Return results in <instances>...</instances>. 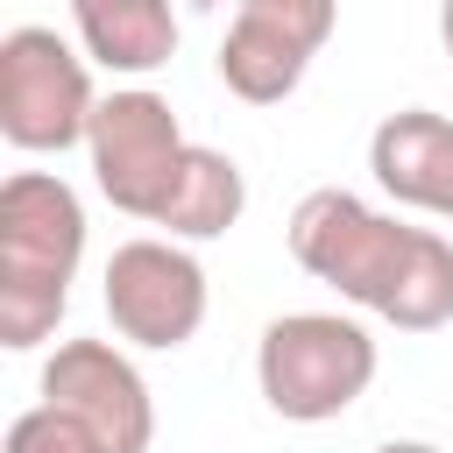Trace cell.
I'll use <instances>...</instances> for the list:
<instances>
[{
  "mask_svg": "<svg viewBox=\"0 0 453 453\" xmlns=\"http://www.w3.org/2000/svg\"><path fill=\"white\" fill-rule=\"evenodd\" d=\"M85 156H92V184L113 212L127 219H149L163 226L177 184H184V163H191V142L170 113L163 92L149 85H120L99 99L92 113V134H85Z\"/></svg>",
  "mask_w": 453,
  "mask_h": 453,
  "instance_id": "cell-5",
  "label": "cell"
},
{
  "mask_svg": "<svg viewBox=\"0 0 453 453\" xmlns=\"http://www.w3.org/2000/svg\"><path fill=\"white\" fill-rule=\"evenodd\" d=\"M71 35L113 78H149L177 57V14L163 0H71Z\"/></svg>",
  "mask_w": 453,
  "mask_h": 453,
  "instance_id": "cell-10",
  "label": "cell"
},
{
  "mask_svg": "<svg viewBox=\"0 0 453 453\" xmlns=\"http://www.w3.org/2000/svg\"><path fill=\"white\" fill-rule=\"evenodd\" d=\"M368 170L375 184L432 219H453V120L432 106H396L368 134Z\"/></svg>",
  "mask_w": 453,
  "mask_h": 453,
  "instance_id": "cell-9",
  "label": "cell"
},
{
  "mask_svg": "<svg viewBox=\"0 0 453 453\" xmlns=\"http://www.w3.org/2000/svg\"><path fill=\"white\" fill-rule=\"evenodd\" d=\"M99 297H106V319L127 347H149V354H177L198 340L205 311H212V290H205V262L184 248V241H163V234H134L106 255V276H99Z\"/></svg>",
  "mask_w": 453,
  "mask_h": 453,
  "instance_id": "cell-6",
  "label": "cell"
},
{
  "mask_svg": "<svg viewBox=\"0 0 453 453\" xmlns=\"http://www.w3.org/2000/svg\"><path fill=\"white\" fill-rule=\"evenodd\" d=\"M283 241L304 276H319L347 304L389 319L396 333L453 326V241L439 226H411L340 184H319L297 198Z\"/></svg>",
  "mask_w": 453,
  "mask_h": 453,
  "instance_id": "cell-1",
  "label": "cell"
},
{
  "mask_svg": "<svg viewBox=\"0 0 453 453\" xmlns=\"http://www.w3.org/2000/svg\"><path fill=\"white\" fill-rule=\"evenodd\" d=\"M382 354H375V333L347 311H283L262 326L255 340V382H262V403L290 425H333L347 418L368 382H375Z\"/></svg>",
  "mask_w": 453,
  "mask_h": 453,
  "instance_id": "cell-3",
  "label": "cell"
},
{
  "mask_svg": "<svg viewBox=\"0 0 453 453\" xmlns=\"http://www.w3.org/2000/svg\"><path fill=\"white\" fill-rule=\"evenodd\" d=\"M439 42H446V57H453V0L439 7Z\"/></svg>",
  "mask_w": 453,
  "mask_h": 453,
  "instance_id": "cell-14",
  "label": "cell"
},
{
  "mask_svg": "<svg viewBox=\"0 0 453 453\" xmlns=\"http://www.w3.org/2000/svg\"><path fill=\"white\" fill-rule=\"evenodd\" d=\"M368 453H446V446H432V439H382V446H368Z\"/></svg>",
  "mask_w": 453,
  "mask_h": 453,
  "instance_id": "cell-13",
  "label": "cell"
},
{
  "mask_svg": "<svg viewBox=\"0 0 453 453\" xmlns=\"http://www.w3.org/2000/svg\"><path fill=\"white\" fill-rule=\"evenodd\" d=\"M42 403L71 418L99 453H149L156 439V396L113 340H57L42 361Z\"/></svg>",
  "mask_w": 453,
  "mask_h": 453,
  "instance_id": "cell-7",
  "label": "cell"
},
{
  "mask_svg": "<svg viewBox=\"0 0 453 453\" xmlns=\"http://www.w3.org/2000/svg\"><path fill=\"white\" fill-rule=\"evenodd\" d=\"M248 212V177L226 149H205L191 142V163H184V184L163 212V241H219L226 226H241Z\"/></svg>",
  "mask_w": 453,
  "mask_h": 453,
  "instance_id": "cell-11",
  "label": "cell"
},
{
  "mask_svg": "<svg viewBox=\"0 0 453 453\" xmlns=\"http://www.w3.org/2000/svg\"><path fill=\"white\" fill-rule=\"evenodd\" d=\"M99 92L85 50H71L57 28L21 21L0 35V134L21 156H64L92 134Z\"/></svg>",
  "mask_w": 453,
  "mask_h": 453,
  "instance_id": "cell-4",
  "label": "cell"
},
{
  "mask_svg": "<svg viewBox=\"0 0 453 453\" xmlns=\"http://www.w3.org/2000/svg\"><path fill=\"white\" fill-rule=\"evenodd\" d=\"M340 28L333 0H241L226 35H219V85L248 106H283L311 57L326 50V35Z\"/></svg>",
  "mask_w": 453,
  "mask_h": 453,
  "instance_id": "cell-8",
  "label": "cell"
},
{
  "mask_svg": "<svg viewBox=\"0 0 453 453\" xmlns=\"http://www.w3.org/2000/svg\"><path fill=\"white\" fill-rule=\"evenodd\" d=\"M78 262L85 198L57 170H14L0 184V347L28 354L57 333Z\"/></svg>",
  "mask_w": 453,
  "mask_h": 453,
  "instance_id": "cell-2",
  "label": "cell"
},
{
  "mask_svg": "<svg viewBox=\"0 0 453 453\" xmlns=\"http://www.w3.org/2000/svg\"><path fill=\"white\" fill-rule=\"evenodd\" d=\"M0 453H99V446H92L71 418H57L50 403H35V411H21V418L7 425Z\"/></svg>",
  "mask_w": 453,
  "mask_h": 453,
  "instance_id": "cell-12",
  "label": "cell"
}]
</instances>
